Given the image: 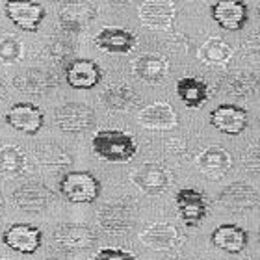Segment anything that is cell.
Masks as SVG:
<instances>
[{
    "label": "cell",
    "instance_id": "obj_1",
    "mask_svg": "<svg viewBox=\"0 0 260 260\" xmlns=\"http://www.w3.org/2000/svg\"><path fill=\"white\" fill-rule=\"evenodd\" d=\"M91 149L101 160L112 164H126L138 154L134 136L123 130H99L93 136Z\"/></svg>",
    "mask_w": 260,
    "mask_h": 260
},
{
    "label": "cell",
    "instance_id": "obj_2",
    "mask_svg": "<svg viewBox=\"0 0 260 260\" xmlns=\"http://www.w3.org/2000/svg\"><path fill=\"white\" fill-rule=\"evenodd\" d=\"M58 191L69 203L86 205L99 199L101 182L89 171H67L58 182Z\"/></svg>",
    "mask_w": 260,
    "mask_h": 260
},
{
    "label": "cell",
    "instance_id": "obj_3",
    "mask_svg": "<svg viewBox=\"0 0 260 260\" xmlns=\"http://www.w3.org/2000/svg\"><path fill=\"white\" fill-rule=\"evenodd\" d=\"M56 126L69 134H80L95 125V112L87 104L65 103L54 110Z\"/></svg>",
    "mask_w": 260,
    "mask_h": 260
},
{
    "label": "cell",
    "instance_id": "obj_4",
    "mask_svg": "<svg viewBox=\"0 0 260 260\" xmlns=\"http://www.w3.org/2000/svg\"><path fill=\"white\" fill-rule=\"evenodd\" d=\"M4 13L17 28L24 32H38L47 17L43 6L34 0H6Z\"/></svg>",
    "mask_w": 260,
    "mask_h": 260
},
{
    "label": "cell",
    "instance_id": "obj_5",
    "mask_svg": "<svg viewBox=\"0 0 260 260\" xmlns=\"http://www.w3.org/2000/svg\"><path fill=\"white\" fill-rule=\"evenodd\" d=\"M2 242L21 255H34L43 244V231L30 223H13L2 233Z\"/></svg>",
    "mask_w": 260,
    "mask_h": 260
},
{
    "label": "cell",
    "instance_id": "obj_6",
    "mask_svg": "<svg viewBox=\"0 0 260 260\" xmlns=\"http://www.w3.org/2000/svg\"><path fill=\"white\" fill-rule=\"evenodd\" d=\"M175 205L184 227L195 229L208 214V201L195 188H180L175 195Z\"/></svg>",
    "mask_w": 260,
    "mask_h": 260
},
{
    "label": "cell",
    "instance_id": "obj_7",
    "mask_svg": "<svg viewBox=\"0 0 260 260\" xmlns=\"http://www.w3.org/2000/svg\"><path fill=\"white\" fill-rule=\"evenodd\" d=\"M138 190H141L147 195H160L171 186V175L162 164L145 162L130 175Z\"/></svg>",
    "mask_w": 260,
    "mask_h": 260
},
{
    "label": "cell",
    "instance_id": "obj_8",
    "mask_svg": "<svg viewBox=\"0 0 260 260\" xmlns=\"http://www.w3.org/2000/svg\"><path fill=\"white\" fill-rule=\"evenodd\" d=\"M4 121L13 130H19L28 136H36L45 125V114L43 110L32 103H17L6 112Z\"/></svg>",
    "mask_w": 260,
    "mask_h": 260
},
{
    "label": "cell",
    "instance_id": "obj_9",
    "mask_svg": "<svg viewBox=\"0 0 260 260\" xmlns=\"http://www.w3.org/2000/svg\"><path fill=\"white\" fill-rule=\"evenodd\" d=\"M210 15L219 28L227 32H236L245 26L249 19V8L244 0H217L212 4Z\"/></svg>",
    "mask_w": 260,
    "mask_h": 260
},
{
    "label": "cell",
    "instance_id": "obj_10",
    "mask_svg": "<svg viewBox=\"0 0 260 260\" xmlns=\"http://www.w3.org/2000/svg\"><path fill=\"white\" fill-rule=\"evenodd\" d=\"M210 125L221 134L238 136L249 125V114L238 104H219L210 112Z\"/></svg>",
    "mask_w": 260,
    "mask_h": 260
},
{
    "label": "cell",
    "instance_id": "obj_11",
    "mask_svg": "<svg viewBox=\"0 0 260 260\" xmlns=\"http://www.w3.org/2000/svg\"><path fill=\"white\" fill-rule=\"evenodd\" d=\"M103 80V69L97 61L87 58H75L65 67V82L73 89H93Z\"/></svg>",
    "mask_w": 260,
    "mask_h": 260
},
{
    "label": "cell",
    "instance_id": "obj_12",
    "mask_svg": "<svg viewBox=\"0 0 260 260\" xmlns=\"http://www.w3.org/2000/svg\"><path fill=\"white\" fill-rule=\"evenodd\" d=\"M132 223H134L132 208L123 201L108 203L99 210V225L103 227L104 233L114 234V236L126 234Z\"/></svg>",
    "mask_w": 260,
    "mask_h": 260
},
{
    "label": "cell",
    "instance_id": "obj_13",
    "mask_svg": "<svg viewBox=\"0 0 260 260\" xmlns=\"http://www.w3.org/2000/svg\"><path fill=\"white\" fill-rule=\"evenodd\" d=\"M177 17L173 0H147L140 8V21L152 30H169Z\"/></svg>",
    "mask_w": 260,
    "mask_h": 260
},
{
    "label": "cell",
    "instance_id": "obj_14",
    "mask_svg": "<svg viewBox=\"0 0 260 260\" xmlns=\"http://www.w3.org/2000/svg\"><path fill=\"white\" fill-rule=\"evenodd\" d=\"M52 199H54V193L39 182H28V184L19 186L11 195V203L24 212L45 210L52 203Z\"/></svg>",
    "mask_w": 260,
    "mask_h": 260
},
{
    "label": "cell",
    "instance_id": "obj_15",
    "mask_svg": "<svg viewBox=\"0 0 260 260\" xmlns=\"http://www.w3.org/2000/svg\"><path fill=\"white\" fill-rule=\"evenodd\" d=\"M54 242L61 249L67 251H80L95 245L97 236L91 227L80 225V223H63L54 231Z\"/></svg>",
    "mask_w": 260,
    "mask_h": 260
},
{
    "label": "cell",
    "instance_id": "obj_16",
    "mask_svg": "<svg viewBox=\"0 0 260 260\" xmlns=\"http://www.w3.org/2000/svg\"><path fill=\"white\" fill-rule=\"evenodd\" d=\"M95 45L110 54H128L136 49L138 38H136V34H132L126 28L108 26L103 28L95 36Z\"/></svg>",
    "mask_w": 260,
    "mask_h": 260
},
{
    "label": "cell",
    "instance_id": "obj_17",
    "mask_svg": "<svg viewBox=\"0 0 260 260\" xmlns=\"http://www.w3.org/2000/svg\"><path fill=\"white\" fill-rule=\"evenodd\" d=\"M231 168H233V156H231V152L219 145L206 147L197 156V169L210 180L225 177Z\"/></svg>",
    "mask_w": 260,
    "mask_h": 260
},
{
    "label": "cell",
    "instance_id": "obj_18",
    "mask_svg": "<svg viewBox=\"0 0 260 260\" xmlns=\"http://www.w3.org/2000/svg\"><path fill=\"white\" fill-rule=\"evenodd\" d=\"M210 242L214 247L225 251L229 255H238L247 247L249 234L236 223H223L214 229V233L210 234Z\"/></svg>",
    "mask_w": 260,
    "mask_h": 260
},
{
    "label": "cell",
    "instance_id": "obj_19",
    "mask_svg": "<svg viewBox=\"0 0 260 260\" xmlns=\"http://www.w3.org/2000/svg\"><path fill=\"white\" fill-rule=\"evenodd\" d=\"M97 10L86 0H69L60 10V24L65 30L80 32L82 28L95 21Z\"/></svg>",
    "mask_w": 260,
    "mask_h": 260
},
{
    "label": "cell",
    "instance_id": "obj_20",
    "mask_svg": "<svg viewBox=\"0 0 260 260\" xmlns=\"http://www.w3.org/2000/svg\"><path fill=\"white\" fill-rule=\"evenodd\" d=\"M219 203L231 210H251L258 206V191L247 182H233L223 188L219 193Z\"/></svg>",
    "mask_w": 260,
    "mask_h": 260
},
{
    "label": "cell",
    "instance_id": "obj_21",
    "mask_svg": "<svg viewBox=\"0 0 260 260\" xmlns=\"http://www.w3.org/2000/svg\"><path fill=\"white\" fill-rule=\"evenodd\" d=\"M138 123L149 130H171L179 125V119L171 104L154 103L145 106L138 114Z\"/></svg>",
    "mask_w": 260,
    "mask_h": 260
},
{
    "label": "cell",
    "instance_id": "obj_22",
    "mask_svg": "<svg viewBox=\"0 0 260 260\" xmlns=\"http://www.w3.org/2000/svg\"><path fill=\"white\" fill-rule=\"evenodd\" d=\"M141 244L152 251H169L179 244V231L169 223H152L140 233Z\"/></svg>",
    "mask_w": 260,
    "mask_h": 260
},
{
    "label": "cell",
    "instance_id": "obj_23",
    "mask_svg": "<svg viewBox=\"0 0 260 260\" xmlns=\"http://www.w3.org/2000/svg\"><path fill=\"white\" fill-rule=\"evenodd\" d=\"M132 73L147 84H160L169 73V61L158 54H143L134 60Z\"/></svg>",
    "mask_w": 260,
    "mask_h": 260
},
{
    "label": "cell",
    "instance_id": "obj_24",
    "mask_svg": "<svg viewBox=\"0 0 260 260\" xmlns=\"http://www.w3.org/2000/svg\"><path fill=\"white\" fill-rule=\"evenodd\" d=\"M175 89H177V97L188 108H201L210 97L206 82L197 78V76H182V78H179Z\"/></svg>",
    "mask_w": 260,
    "mask_h": 260
},
{
    "label": "cell",
    "instance_id": "obj_25",
    "mask_svg": "<svg viewBox=\"0 0 260 260\" xmlns=\"http://www.w3.org/2000/svg\"><path fill=\"white\" fill-rule=\"evenodd\" d=\"M101 103L114 112H126L134 108L136 104H140V97L126 84H114L101 93Z\"/></svg>",
    "mask_w": 260,
    "mask_h": 260
},
{
    "label": "cell",
    "instance_id": "obj_26",
    "mask_svg": "<svg viewBox=\"0 0 260 260\" xmlns=\"http://www.w3.org/2000/svg\"><path fill=\"white\" fill-rule=\"evenodd\" d=\"M17 89L24 93H47L54 87V76L43 69H26L13 80Z\"/></svg>",
    "mask_w": 260,
    "mask_h": 260
},
{
    "label": "cell",
    "instance_id": "obj_27",
    "mask_svg": "<svg viewBox=\"0 0 260 260\" xmlns=\"http://www.w3.org/2000/svg\"><path fill=\"white\" fill-rule=\"evenodd\" d=\"M26 154L17 145H6L0 149V177L13 179L24 173Z\"/></svg>",
    "mask_w": 260,
    "mask_h": 260
},
{
    "label": "cell",
    "instance_id": "obj_28",
    "mask_svg": "<svg viewBox=\"0 0 260 260\" xmlns=\"http://www.w3.org/2000/svg\"><path fill=\"white\" fill-rule=\"evenodd\" d=\"M231 56H233V49L221 38H210L199 49V60L210 67H221L231 60Z\"/></svg>",
    "mask_w": 260,
    "mask_h": 260
},
{
    "label": "cell",
    "instance_id": "obj_29",
    "mask_svg": "<svg viewBox=\"0 0 260 260\" xmlns=\"http://www.w3.org/2000/svg\"><path fill=\"white\" fill-rule=\"evenodd\" d=\"M260 87V82L251 73H233L225 78V91L233 97H249Z\"/></svg>",
    "mask_w": 260,
    "mask_h": 260
},
{
    "label": "cell",
    "instance_id": "obj_30",
    "mask_svg": "<svg viewBox=\"0 0 260 260\" xmlns=\"http://www.w3.org/2000/svg\"><path fill=\"white\" fill-rule=\"evenodd\" d=\"M36 156H38L39 164L45 166V168L50 169H61V168H69L71 166V158L69 154L58 145H52V143H47V145H41L36 151Z\"/></svg>",
    "mask_w": 260,
    "mask_h": 260
},
{
    "label": "cell",
    "instance_id": "obj_31",
    "mask_svg": "<svg viewBox=\"0 0 260 260\" xmlns=\"http://www.w3.org/2000/svg\"><path fill=\"white\" fill-rule=\"evenodd\" d=\"M22 45L13 36H4L0 39V61L2 63H15L21 60Z\"/></svg>",
    "mask_w": 260,
    "mask_h": 260
},
{
    "label": "cell",
    "instance_id": "obj_32",
    "mask_svg": "<svg viewBox=\"0 0 260 260\" xmlns=\"http://www.w3.org/2000/svg\"><path fill=\"white\" fill-rule=\"evenodd\" d=\"M242 164L249 173H260V141L251 143L244 151Z\"/></svg>",
    "mask_w": 260,
    "mask_h": 260
},
{
    "label": "cell",
    "instance_id": "obj_33",
    "mask_svg": "<svg viewBox=\"0 0 260 260\" xmlns=\"http://www.w3.org/2000/svg\"><path fill=\"white\" fill-rule=\"evenodd\" d=\"M91 260H138V256L119 247H103L93 255Z\"/></svg>",
    "mask_w": 260,
    "mask_h": 260
},
{
    "label": "cell",
    "instance_id": "obj_34",
    "mask_svg": "<svg viewBox=\"0 0 260 260\" xmlns=\"http://www.w3.org/2000/svg\"><path fill=\"white\" fill-rule=\"evenodd\" d=\"M244 54L251 61H260V34H253L245 39L244 43Z\"/></svg>",
    "mask_w": 260,
    "mask_h": 260
},
{
    "label": "cell",
    "instance_id": "obj_35",
    "mask_svg": "<svg viewBox=\"0 0 260 260\" xmlns=\"http://www.w3.org/2000/svg\"><path fill=\"white\" fill-rule=\"evenodd\" d=\"M108 2L114 6H126V4H130V2H134V0H108Z\"/></svg>",
    "mask_w": 260,
    "mask_h": 260
},
{
    "label": "cell",
    "instance_id": "obj_36",
    "mask_svg": "<svg viewBox=\"0 0 260 260\" xmlns=\"http://www.w3.org/2000/svg\"><path fill=\"white\" fill-rule=\"evenodd\" d=\"M0 97H2V82H0Z\"/></svg>",
    "mask_w": 260,
    "mask_h": 260
},
{
    "label": "cell",
    "instance_id": "obj_37",
    "mask_svg": "<svg viewBox=\"0 0 260 260\" xmlns=\"http://www.w3.org/2000/svg\"><path fill=\"white\" fill-rule=\"evenodd\" d=\"M47 260H60V258H52V256H49V258H47Z\"/></svg>",
    "mask_w": 260,
    "mask_h": 260
},
{
    "label": "cell",
    "instance_id": "obj_38",
    "mask_svg": "<svg viewBox=\"0 0 260 260\" xmlns=\"http://www.w3.org/2000/svg\"><path fill=\"white\" fill-rule=\"evenodd\" d=\"M258 244H260V229H258Z\"/></svg>",
    "mask_w": 260,
    "mask_h": 260
},
{
    "label": "cell",
    "instance_id": "obj_39",
    "mask_svg": "<svg viewBox=\"0 0 260 260\" xmlns=\"http://www.w3.org/2000/svg\"><path fill=\"white\" fill-rule=\"evenodd\" d=\"M247 260H256V258H253V256H249V258H247Z\"/></svg>",
    "mask_w": 260,
    "mask_h": 260
},
{
    "label": "cell",
    "instance_id": "obj_40",
    "mask_svg": "<svg viewBox=\"0 0 260 260\" xmlns=\"http://www.w3.org/2000/svg\"><path fill=\"white\" fill-rule=\"evenodd\" d=\"M258 19H260V8H258Z\"/></svg>",
    "mask_w": 260,
    "mask_h": 260
},
{
    "label": "cell",
    "instance_id": "obj_41",
    "mask_svg": "<svg viewBox=\"0 0 260 260\" xmlns=\"http://www.w3.org/2000/svg\"><path fill=\"white\" fill-rule=\"evenodd\" d=\"M258 121H260V117H258Z\"/></svg>",
    "mask_w": 260,
    "mask_h": 260
}]
</instances>
